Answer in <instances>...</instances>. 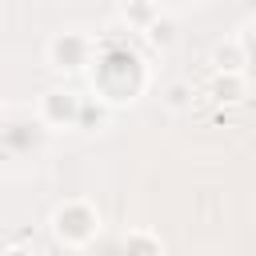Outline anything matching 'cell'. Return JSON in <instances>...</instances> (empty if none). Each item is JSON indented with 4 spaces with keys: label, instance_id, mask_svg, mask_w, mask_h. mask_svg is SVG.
<instances>
[{
    "label": "cell",
    "instance_id": "6da1fadb",
    "mask_svg": "<svg viewBox=\"0 0 256 256\" xmlns=\"http://www.w3.org/2000/svg\"><path fill=\"white\" fill-rule=\"evenodd\" d=\"M84 56H88V40H84V36L64 32V36H56V40H52V60H56L60 68H80V64H84Z\"/></svg>",
    "mask_w": 256,
    "mask_h": 256
},
{
    "label": "cell",
    "instance_id": "7a4b0ae2",
    "mask_svg": "<svg viewBox=\"0 0 256 256\" xmlns=\"http://www.w3.org/2000/svg\"><path fill=\"white\" fill-rule=\"evenodd\" d=\"M56 232L68 236V240H84V236L92 232V216H88V208H64V212L56 216Z\"/></svg>",
    "mask_w": 256,
    "mask_h": 256
},
{
    "label": "cell",
    "instance_id": "3957f363",
    "mask_svg": "<svg viewBox=\"0 0 256 256\" xmlns=\"http://www.w3.org/2000/svg\"><path fill=\"white\" fill-rule=\"evenodd\" d=\"M44 108H48V116H76V96L72 92H48Z\"/></svg>",
    "mask_w": 256,
    "mask_h": 256
},
{
    "label": "cell",
    "instance_id": "277c9868",
    "mask_svg": "<svg viewBox=\"0 0 256 256\" xmlns=\"http://www.w3.org/2000/svg\"><path fill=\"white\" fill-rule=\"evenodd\" d=\"M216 64L232 72V68L240 64V48H236V44H220V48H216Z\"/></svg>",
    "mask_w": 256,
    "mask_h": 256
},
{
    "label": "cell",
    "instance_id": "5b68a950",
    "mask_svg": "<svg viewBox=\"0 0 256 256\" xmlns=\"http://www.w3.org/2000/svg\"><path fill=\"white\" fill-rule=\"evenodd\" d=\"M160 248L148 240V236H132V244H128V256H156Z\"/></svg>",
    "mask_w": 256,
    "mask_h": 256
},
{
    "label": "cell",
    "instance_id": "8992f818",
    "mask_svg": "<svg viewBox=\"0 0 256 256\" xmlns=\"http://www.w3.org/2000/svg\"><path fill=\"white\" fill-rule=\"evenodd\" d=\"M236 92H240V84L228 76V80H216V96L220 100H236Z\"/></svg>",
    "mask_w": 256,
    "mask_h": 256
},
{
    "label": "cell",
    "instance_id": "52a82bcc",
    "mask_svg": "<svg viewBox=\"0 0 256 256\" xmlns=\"http://www.w3.org/2000/svg\"><path fill=\"white\" fill-rule=\"evenodd\" d=\"M168 104H172V108H184V104H188V84H172V88H168Z\"/></svg>",
    "mask_w": 256,
    "mask_h": 256
},
{
    "label": "cell",
    "instance_id": "ba28073f",
    "mask_svg": "<svg viewBox=\"0 0 256 256\" xmlns=\"http://www.w3.org/2000/svg\"><path fill=\"white\" fill-rule=\"evenodd\" d=\"M152 40H156V44H168V40H172V24H168V20H156V24H152Z\"/></svg>",
    "mask_w": 256,
    "mask_h": 256
},
{
    "label": "cell",
    "instance_id": "9c48e42d",
    "mask_svg": "<svg viewBox=\"0 0 256 256\" xmlns=\"http://www.w3.org/2000/svg\"><path fill=\"white\" fill-rule=\"evenodd\" d=\"M4 256H32V252H24V248H12V252H4Z\"/></svg>",
    "mask_w": 256,
    "mask_h": 256
}]
</instances>
